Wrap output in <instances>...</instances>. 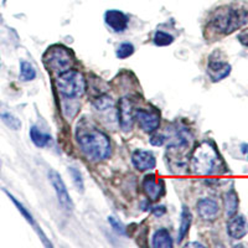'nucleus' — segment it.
<instances>
[{"mask_svg": "<svg viewBox=\"0 0 248 248\" xmlns=\"http://www.w3.org/2000/svg\"><path fill=\"white\" fill-rule=\"evenodd\" d=\"M36 78V70L28 61L20 62V79L24 82H31Z\"/></svg>", "mask_w": 248, "mask_h": 248, "instance_id": "412c9836", "label": "nucleus"}, {"mask_svg": "<svg viewBox=\"0 0 248 248\" xmlns=\"http://www.w3.org/2000/svg\"><path fill=\"white\" fill-rule=\"evenodd\" d=\"M196 211L203 221H215L220 214L218 203L210 198L200 199L196 203Z\"/></svg>", "mask_w": 248, "mask_h": 248, "instance_id": "2eb2a0df", "label": "nucleus"}, {"mask_svg": "<svg viewBox=\"0 0 248 248\" xmlns=\"http://www.w3.org/2000/svg\"><path fill=\"white\" fill-rule=\"evenodd\" d=\"M248 24V8L243 4H227L218 6L207 19L203 36L210 41L227 36Z\"/></svg>", "mask_w": 248, "mask_h": 248, "instance_id": "f03ea898", "label": "nucleus"}, {"mask_svg": "<svg viewBox=\"0 0 248 248\" xmlns=\"http://www.w3.org/2000/svg\"><path fill=\"white\" fill-rule=\"evenodd\" d=\"M4 192H5V194L8 195V198L10 199V200H12V202L14 203L15 207H16V209H17V211H19L20 214L23 215L24 218H25V220L28 221V222L30 223L31 226H32V229H34V231L36 232L37 236L40 237V240H41V242L44 243V246H46V247H50V248L52 247V243H51L50 241H48L47 236H46V234H45V232H44V230L41 229V227H40L39 223L36 222V220H35L34 216L31 215V212L29 211V210L26 209L25 206H24L23 203L20 202L19 200H16V198H15V196H13V195L10 194V192L6 191L5 189H4Z\"/></svg>", "mask_w": 248, "mask_h": 248, "instance_id": "9d476101", "label": "nucleus"}, {"mask_svg": "<svg viewBox=\"0 0 248 248\" xmlns=\"http://www.w3.org/2000/svg\"><path fill=\"white\" fill-rule=\"evenodd\" d=\"M223 206H225L226 216L229 218L237 214V210H238V206H240V199H238V195H237L236 190L233 187L230 189L223 196Z\"/></svg>", "mask_w": 248, "mask_h": 248, "instance_id": "f3484780", "label": "nucleus"}, {"mask_svg": "<svg viewBox=\"0 0 248 248\" xmlns=\"http://www.w3.org/2000/svg\"><path fill=\"white\" fill-rule=\"evenodd\" d=\"M75 138L82 154L92 163L105 161L112 155L109 137L86 117L77 123Z\"/></svg>", "mask_w": 248, "mask_h": 248, "instance_id": "f257e3e1", "label": "nucleus"}, {"mask_svg": "<svg viewBox=\"0 0 248 248\" xmlns=\"http://www.w3.org/2000/svg\"><path fill=\"white\" fill-rule=\"evenodd\" d=\"M0 168H1V160H0Z\"/></svg>", "mask_w": 248, "mask_h": 248, "instance_id": "7c9ffc66", "label": "nucleus"}, {"mask_svg": "<svg viewBox=\"0 0 248 248\" xmlns=\"http://www.w3.org/2000/svg\"><path fill=\"white\" fill-rule=\"evenodd\" d=\"M134 121L138 123L140 129L145 133H153L158 129L160 125V112L158 108H150V109H145V108H138L134 110Z\"/></svg>", "mask_w": 248, "mask_h": 248, "instance_id": "6e6552de", "label": "nucleus"}, {"mask_svg": "<svg viewBox=\"0 0 248 248\" xmlns=\"http://www.w3.org/2000/svg\"><path fill=\"white\" fill-rule=\"evenodd\" d=\"M44 67L51 76H60L66 71L74 68L76 63V56L74 51L62 44H55L48 46L43 55Z\"/></svg>", "mask_w": 248, "mask_h": 248, "instance_id": "20e7f679", "label": "nucleus"}, {"mask_svg": "<svg viewBox=\"0 0 248 248\" xmlns=\"http://www.w3.org/2000/svg\"><path fill=\"white\" fill-rule=\"evenodd\" d=\"M47 178L52 187H54L55 192H56L57 200H59L60 205L62 206V209L66 210V211H72L74 210V201L71 199L70 192H68L65 181L60 175V172L54 169H50L47 172Z\"/></svg>", "mask_w": 248, "mask_h": 248, "instance_id": "0eeeda50", "label": "nucleus"}, {"mask_svg": "<svg viewBox=\"0 0 248 248\" xmlns=\"http://www.w3.org/2000/svg\"><path fill=\"white\" fill-rule=\"evenodd\" d=\"M165 181L155 174H149L143 179V191L150 201H158L163 198L165 192Z\"/></svg>", "mask_w": 248, "mask_h": 248, "instance_id": "1a4fd4ad", "label": "nucleus"}, {"mask_svg": "<svg viewBox=\"0 0 248 248\" xmlns=\"http://www.w3.org/2000/svg\"><path fill=\"white\" fill-rule=\"evenodd\" d=\"M134 106L129 98L124 97L121 98L117 106V114H118L119 125L123 130H130L134 124Z\"/></svg>", "mask_w": 248, "mask_h": 248, "instance_id": "9b49d317", "label": "nucleus"}, {"mask_svg": "<svg viewBox=\"0 0 248 248\" xmlns=\"http://www.w3.org/2000/svg\"><path fill=\"white\" fill-rule=\"evenodd\" d=\"M192 223V214L190 211V209L187 206H184L183 211L180 215V226H179V232H178V243H181L184 241L187 233H189V230L191 227Z\"/></svg>", "mask_w": 248, "mask_h": 248, "instance_id": "a211bd4d", "label": "nucleus"}, {"mask_svg": "<svg viewBox=\"0 0 248 248\" xmlns=\"http://www.w3.org/2000/svg\"><path fill=\"white\" fill-rule=\"evenodd\" d=\"M248 233V220L245 215H233L227 222V234L233 240H242Z\"/></svg>", "mask_w": 248, "mask_h": 248, "instance_id": "4468645a", "label": "nucleus"}, {"mask_svg": "<svg viewBox=\"0 0 248 248\" xmlns=\"http://www.w3.org/2000/svg\"><path fill=\"white\" fill-rule=\"evenodd\" d=\"M185 247H203V245H201V243L199 242H189L186 243Z\"/></svg>", "mask_w": 248, "mask_h": 248, "instance_id": "c85d7f7f", "label": "nucleus"}, {"mask_svg": "<svg viewBox=\"0 0 248 248\" xmlns=\"http://www.w3.org/2000/svg\"><path fill=\"white\" fill-rule=\"evenodd\" d=\"M237 39H238V41H240L243 46L248 47V30H243L242 32L237 36Z\"/></svg>", "mask_w": 248, "mask_h": 248, "instance_id": "bb28decb", "label": "nucleus"}, {"mask_svg": "<svg viewBox=\"0 0 248 248\" xmlns=\"http://www.w3.org/2000/svg\"><path fill=\"white\" fill-rule=\"evenodd\" d=\"M232 71V66L229 61L226 60L225 55L221 51H214L207 60V66H206V72L210 77L211 82L216 83L222 79L227 78Z\"/></svg>", "mask_w": 248, "mask_h": 248, "instance_id": "423d86ee", "label": "nucleus"}, {"mask_svg": "<svg viewBox=\"0 0 248 248\" xmlns=\"http://www.w3.org/2000/svg\"><path fill=\"white\" fill-rule=\"evenodd\" d=\"M174 36L170 35L169 32H165V31L158 30L154 34V37H153V43L154 45L160 46V47H164V46H169L174 43Z\"/></svg>", "mask_w": 248, "mask_h": 248, "instance_id": "4be33fe9", "label": "nucleus"}, {"mask_svg": "<svg viewBox=\"0 0 248 248\" xmlns=\"http://www.w3.org/2000/svg\"><path fill=\"white\" fill-rule=\"evenodd\" d=\"M153 214L155 215V216H163L164 214H167V207L165 206H156V207H153Z\"/></svg>", "mask_w": 248, "mask_h": 248, "instance_id": "cd10ccee", "label": "nucleus"}, {"mask_svg": "<svg viewBox=\"0 0 248 248\" xmlns=\"http://www.w3.org/2000/svg\"><path fill=\"white\" fill-rule=\"evenodd\" d=\"M105 23L112 29L114 32L121 34L128 29L129 25V17L121 10L110 9L105 13Z\"/></svg>", "mask_w": 248, "mask_h": 248, "instance_id": "ddd939ff", "label": "nucleus"}, {"mask_svg": "<svg viewBox=\"0 0 248 248\" xmlns=\"http://www.w3.org/2000/svg\"><path fill=\"white\" fill-rule=\"evenodd\" d=\"M174 241L170 234V232L167 229H158L154 232L152 237V247L154 248H172Z\"/></svg>", "mask_w": 248, "mask_h": 248, "instance_id": "dca6fc26", "label": "nucleus"}, {"mask_svg": "<svg viewBox=\"0 0 248 248\" xmlns=\"http://www.w3.org/2000/svg\"><path fill=\"white\" fill-rule=\"evenodd\" d=\"M164 137L163 136H158V134H155L150 138V144H152L153 147H161L164 144Z\"/></svg>", "mask_w": 248, "mask_h": 248, "instance_id": "a878e982", "label": "nucleus"}, {"mask_svg": "<svg viewBox=\"0 0 248 248\" xmlns=\"http://www.w3.org/2000/svg\"><path fill=\"white\" fill-rule=\"evenodd\" d=\"M68 171L71 174V178L74 180L75 186H76V189L78 190L79 192L85 191V180H83V176H82V172L79 171L77 168H68Z\"/></svg>", "mask_w": 248, "mask_h": 248, "instance_id": "b1692460", "label": "nucleus"}, {"mask_svg": "<svg viewBox=\"0 0 248 248\" xmlns=\"http://www.w3.org/2000/svg\"><path fill=\"white\" fill-rule=\"evenodd\" d=\"M132 164L138 171H149L156 167V156L152 150L138 149L132 154Z\"/></svg>", "mask_w": 248, "mask_h": 248, "instance_id": "f8f14e48", "label": "nucleus"}, {"mask_svg": "<svg viewBox=\"0 0 248 248\" xmlns=\"http://www.w3.org/2000/svg\"><path fill=\"white\" fill-rule=\"evenodd\" d=\"M55 86L65 98H79L86 92V78L78 70L71 68L56 77Z\"/></svg>", "mask_w": 248, "mask_h": 248, "instance_id": "39448f33", "label": "nucleus"}, {"mask_svg": "<svg viewBox=\"0 0 248 248\" xmlns=\"http://www.w3.org/2000/svg\"><path fill=\"white\" fill-rule=\"evenodd\" d=\"M134 45L130 43H122L121 45L117 47L116 50V56L118 57L119 60H124V59H128V57L132 56L134 54Z\"/></svg>", "mask_w": 248, "mask_h": 248, "instance_id": "5701e85b", "label": "nucleus"}, {"mask_svg": "<svg viewBox=\"0 0 248 248\" xmlns=\"http://www.w3.org/2000/svg\"><path fill=\"white\" fill-rule=\"evenodd\" d=\"M108 222H109V225L112 226V229L114 230V231L117 232L118 234H125L127 233V229H125V226L123 225V223L121 222V221L117 218V217H113V216H109L108 217Z\"/></svg>", "mask_w": 248, "mask_h": 248, "instance_id": "393cba45", "label": "nucleus"}, {"mask_svg": "<svg viewBox=\"0 0 248 248\" xmlns=\"http://www.w3.org/2000/svg\"><path fill=\"white\" fill-rule=\"evenodd\" d=\"M30 138L31 141L34 143L35 147L37 148H46L50 145V143L52 141V137L47 133H44L40 130L39 127L36 125H32L30 128Z\"/></svg>", "mask_w": 248, "mask_h": 248, "instance_id": "6ab92c4d", "label": "nucleus"}, {"mask_svg": "<svg viewBox=\"0 0 248 248\" xmlns=\"http://www.w3.org/2000/svg\"><path fill=\"white\" fill-rule=\"evenodd\" d=\"M190 169L196 175H220L227 172L223 158L217 150L216 144L203 140L195 148L190 159Z\"/></svg>", "mask_w": 248, "mask_h": 248, "instance_id": "7ed1b4c3", "label": "nucleus"}, {"mask_svg": "<svg viewBox=\"0 0 248 248\" xmlns=\"http://www.w3.org/2000/svg\"><path fill=\"white\" fill-rule=\"evenodd\" d=\"M0 119L12 130H19L21 128V121L3 105H0Z\"/></svg>", "mask_w": 248, "mask_h": 248, "instance_id": "aec40b11", "label": "nucleus"}, {"mask_svg": "<svg viewBox=\"0 0 248 248\" xmlns=\"http://www.w3.org/2000/svg\"><path fill=\"white\" fill-rule=\"evenodd\" d=\"M241 152H242L243 154H248V144H242V145H241Z\"/></svg>", "mask_w": 248, "mask_h": 248, "instance_id": "c756f323", "label": "nucleus"}]
</instances>
